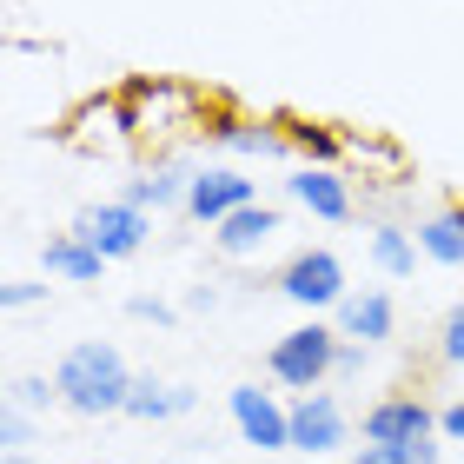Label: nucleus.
Masks as SVG:
<instances>
[{
  "instance_id": "obj_1",
  "label": "nucleus",
  "mask_w": 464,
  "mask_h": 464,
  "mask_svg": "<svg viewBox=\"0 0 464 464\" xmlns=\"http://www.w3.org/2000/svg\"><path fill=\"white\" fill-rule=\"evenodd\" d=\"M120 107H126V126H133V146H166V140H179V133H206L213 126V100H206L193 80H153V73H140V80H126L120 87Z\"/></svg>"
},
{
  "instance_id": "obj_2",
  "label": "nucleus",
  "mask_w": 464,
  "mask_h": 464,
  "mask_svg": "<svg viewBox=\"0 0 464 464\" xmlns=\"http://www.w3.org/2000/svg\"><path fill=\"white\" fill-rule=\"evenodd\" d=\"M53 385H60V405H73V411H87V418H107V411H126L133 372H126V358L113 345L87 339V345H73L67 358H60Z\"/></svg>"
},
{
  "instance_id": "obj_3",
  "label": "nucleus",
  "mask_w": 464,
  "mask_h": 464,
  "mask_svg": "<svg viewBox=\"0 0 464 464\" xmlns=\"http://www.w3.org/2000/svg\"><path fill=\"white\" fill-rule=\"evenodd\" d=\"M332 365H339V339H332L325 325H299V332H285L279 345H272V378L292 392H319Z\"/></svg>"
},
{
  "instance_id": "obj_4",
  "label": "nucleus",
  "mask_w": 464,
  "mask_h": 464,
  "mask_svg": "<svg viewBox=\"0 0 464 464\" xmlns=\"http://www.w3.org/2000/svg\"><path fill=\"white\" fill-rule=\"evenodd\" d=\"M67 146L73 153H126L133 146V126H126V107H120V93H100V100H80L73 120H67Z\"/></svg>"
},
{
  "instance_id": "obj_5",
  "label": "nucleus",
  "mask_w": 464,
  "mask_h": 464,
  "mask_svg": "<svg viewBox=\"0 0 464 464\" xmlns=\"http://www.w3.org/2000/svg\"><path fill=\"white\" fill-rule=\"evenodd\" d=\"M73 232L93 252H107V259H133V252L146 246V213L133 199H107V206H87V213L73 219Z\"/></svg>"
},
{
  "instance_id": "obj_6",
  "label": "nucleus",
  "mask_w": 464,
  "mask_h": 464,
  "mask_svg": "<svg viewBox=\"0 0 464 464\" xmlns=\"http://www.w3.org/2000/svg\"><path fill=\"white\" fill-rule=\"evenodd\" d=\"M226 405H232V425H239L246 445H259V451H292V411H285L272 392H259V385H232Z\"/></svg>"
},
{
  "instance_id": "obj_7",
  "label": "nucleus",
  "mask_w": 464,
  "mask_h": 464,
  "mask_svg": "<svg viewBox=\"0 0 464 464\" xmlns=\"http://www.w3.org/2000/svg\"><path fill=\"white\" fill-rule=\"evenodd\" d=\"M279 292H285L292 305L325 312V305H339V299H345V266L332 259V252H299V259L279 272Z\"/></svg>"
},
{
  "instance_id": "obj_8",
  "label": "nucleus",
  "mask_w": 464,
  "mask_h": 464,
  "mask_svg": "<svg viewBox=\"0 0 464 464\" xmlns=\"http://www.w3.org/2000/svg\"><path fill=\"white\" fill-rule=\"evenodd\" d=\"M438 431V411L425 398H385L365 411V445H425Z\"/></svg>"
},
{
  "instance_id": "obj_9",
  "label": "nucleus",
  "mask_w": 464,
  "mask_h": 464,
  "mask_svg": "<svg viewBox=\"0 0 464 464\" xmlns=\"http://www.w3.org/2000/svg\"><path fill=\"white\" fill-rule=\"evenodd\" d=\"M345 445V411L332 405L325 392H299V405H292V451H339Z\"/></svg>"
},
{
  "instance_id": "obj_10",
  "label": "nucleus",
  "mask_w": 464,
  "mask_h": 464,
  "mask_svg": "<svg viewBox=\"0 0 464 464\" xmlns=\"http://www.w3.org/2000/svg\"><path fill=\"white\" fill-rule=\"evenodd\" d=\"M239 206H252V179H239L232 166H213V173H193V193H186V213L199 226L232 219Z\"/></svg>"
},
{
  "instance_id": "obj_11",
  "label": "nucleus",
  "mask_w": 464,
  "mask_h": 464,
  "mask_svg": "<svg viewBox=\"0 0 464 464\" xmlns=\"http://www.w3.org/2000/svg\"><path fill=\"white\" fill-rule=\"evenodd\" d=\"M206 140H219L226 153H246V160H272L285 153V126L279 120H246V113H213V126H206Z\"/></svg>"
},
{
  "instance_id": "obj_12",
  "label": "nucleus",
  "mask_w": 464,
  "mask_h": 464,
  "mask_svg": "<svg viewBox=\"0 0 464 464\" xmlns=\"http://www.w3.org/2000/svg\"><path fill=\"white\" fill-rule=\"evenodd\" d=\"M285 186H292V199H299L312 219H332V226L352 219V193H345V179L332 173V166H299Z\"/></svg>"
},
{
  "instance_id": "obj_13",
  "label": "nucleus",
  "mask_w": 464,
  "mask_h": 464,
  "mask_svg": "<svg viewBox=\"0 0 464 464\" xmlns=\"http://www.w3.org/2000/svg\"><path fill=\"white\" fill-rule=\"evenodd\" d=\"M40 259H47V272H60V279H73V285H93L100 272H107V252H93L80 232H60V239L40 246Z\"/></svg>"
},
{
  "instance_id": "obj_14",
  "label": "nucleus",
  "mask_w": 464,
  "mask_h": 464,
  "mask_svg": "<svg viewBox=\"0 0 464 464\" xmlns=\"http://www.w3.org/2000/svg\"><path fill=\"white\" fill-rule=\"evenodd\" d=\"M186 411H193V392H186V385L133 378V392H126V418H146V425H160V418H186Z\"/></svg>"
},
{
  "instance_id": "obj_15",
  "label": "nucleus",
  "mask_w": 464,
  "mask_h": 464,
  "mask_svg": "<svg viewBox=\"0 0 464 464\" xmlns=\"http://www.w3.org/2000/svg\"><path fill=\"white\" fill-rule=\"evenodd\" d=\"M285 126V146L292 153H305V166H332V160H345V133L339 126H325V120H279Z\"/></svg>"
},
{
  "instance_id": "obj_16",
  "label": "nucleus",
  "mask_w": 464,
  "mask_h": 464,
  "mask_svg": "<svg viewBox=\"0 0 464 464\" xmlns=\"http://www.w3.org/2000/svg\"><path fill=\"white\" fill-rule=\"evenodd\" d=\"M339 325H345V339H358V345L392 339V299H385V292H365V299H339Z\"/></svg>"
},
{
  "instance_id": "obj_17",
  "label": "nucleus",
  "mask_w": 464,
  "mask_h": 464,
  "mask_svg": "<svg viewBox=\"0 0 464 464\" xmlns=\"http://www.w3.org/2000/svg\"><path fill=\"white\" fill-rule=\"evenodd\" d=\"M272 232H279V213L252 199V206H239L232 219H219V226H213V239H219L226 252H252V246H266Z\"/></svg>"
},
{
  "instance_id": "obj_18",
  "label": "nucleus",
  "mask_w": 464,
  "mask_h": 464,
  "mask_svg": "<svg viewBox=\"0 0 464 464\" xmlns=\"http://www.w3.org/2000/svg\"><path fill=\"white\" fill-rule=\"evenodd\" d=\"M418 246H425L438 266H464V206H451V213L425 219V226H418Z\"/></svg>"
},
{
  "instance_id": "obj_19",
  "label": "nucleus",
  "mask_w": 464,
  "mask_h": 464,
  "mask_svg": "<svg viewBox=\"0 0 464 464\" xmlns=\"http://www.w3.org/2000/svg\"><path fill=\"white\" fill-rule=\"evenodd\" d=\"M186 193H193V179H186L179 166H153L146 179H133V186H126V199H133L140 213H146V206L160 213V206H173V199H186Z\"/></svg>"
},
{
  "instance_id": "obj_20",
  "label": "nucleus",
  "mask_w": 464,
  "mask_h": 464,
  "mask_svg": "<svg viewBox=\"0 0 464 464\" xmlns=\"http://www.w3.org/2000/svg\"><path fill=\"white\" fill-rule=\"evenodd\" d=\"M372 266L385 272V279H411V266H418V246H411L398 226H378V232H372Z\"/></svg>"
},
{
  "instance_id": "obj_21",
  "label": "nucleus",
  "mask_w": 464,
  "mask_h": 464,
  "mask_svg": "<svg viewBox=\"0 0 464 464\" xmlns=\"http://www.w3.org/2000/svg\"><path fill=\"white\" fill-rule=\"evenodd\" d=\"M352 464H438V445L425 438V445H365Z\"/></svg>"
},
{
  "instance_id": "obj_22",
  "label": "nucleus",
  "mask_w": 464,
  "mask_h": 464,
  "mask_svg": "<svg viewBox=\"0 0 464 464\" xmlns=\"http://www.w3.org/2000/svg\"><path fill=\"white\" fill-rule=\"evenodd\" d=\"M60 398V385H47V378H14L7 385V405H20V411H47Z\"/></svg>"
},
{
  "instance_id": "obj_23",
  "label": "nucleus",
  "mask_w": 464,
  "mask_h": 464,
  "mask_svg": "<svg viewBox=\"0 0 464 464\" xmlns=\"http://www.w3.org/2000/svg\"><path fill=\"white\" fill-rule=\"evenodd\" d=\"M0 445H7V451H27L34 445V425H27V411H20V405L0 411Z\"/></svg>"
},
{
  "instance_id": "obj_24",
  "label": "nucleus",
  "mask_w": 464,
  "mask_h": 464,
  "mask_svg": "<svg viewBox=\"0 0 464 464\" xmlns=\"http://www.w3.org/2000/svg\"><path fill=\"white\" fill-rule=\"evenodd\" d=\"M438 352H445L451 365H464V305H458L451 319H445V339H438Z\"/></svg>"
},
{
  "instance_id": "obj_25",
  "label": "nucleus",
  "mask_w": 464,
  "mask_h": 464,
  "mask_svg": "<svg viewBox=\"0 0 464 464\" xmlns=\"http://www.w3.org/2000/svg\"><path fill=\"white\" fill-rule=\"evenodd\" d=\"M40 292H47V285H34V279H7V285H0V305H7V312H20V305H34Z\"/></svg>"
},
{
  "instance_id": "obj_26",
  "label": "nucleus",
  "mask_w": 464,
  "mask_h": 464,
  "mask_svg": "<svg viewBox=\"0 0 464 464\" xmlns=\"http://www.w3.org/2000/svg\"><path fill=\"white\" fill-rule=\"evenodd\" d=\"M126 312H133V319H153V325H173V305H160V299H133Z\"/></svg>"
},
{
  "instance_id": "obj_27",
  "label": "nucleus",
  "mask_w": 464,
  "mask_h": 464,
  "mask_svg": "<svg viewBox=\"0 0 464 464\" xmlns=\"http://www.w3.org/2000/svg\"><path fill=\"white\" fill-rule=\"evenodd\" d=\"M438 431H445V438H458V445H464V398H458V405H445V411H438Z\"/></svg>"
},
{
  "instance_id": "obj_28",
  "label": "nucleus",
  "mask_w": 464,
  "mask_h": 464,
  "mask_svg": "<svg viewBox=\"0 0 464 464\" xmlns=\"http://www.w3.org/2000/svg\"><path fill=\"white\" fill-rule=\"evenodd\" d=\"M0 464H27V451H7V458H0Z\"/></svg>"
}]
</instances>
